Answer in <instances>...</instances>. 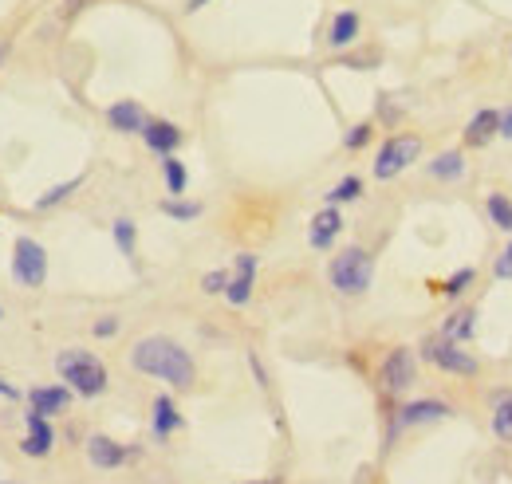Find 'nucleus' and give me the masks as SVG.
Wrapping results in <instances>:
<instances>
[{"label": "nucleus", "mask_w": 512, "mask_h": 484, "mask_svg": "<svg viewBox=\"0 0 512 484\" xmlns=\"http://www.w3.org/2000/svg\"><path fill=\"white\" fill-rule=\"evenodd\" d=\"M0 484H20V481H0Z\"/></svg>", "instance_id": "nucleus-38"}, {"label": "nucleus", "mask_w": 512, "mask_h": 484, "mask_svg": "<svg viewBox=\"0 0 512 484\" xmlns=\"http://www.w3.org/2000/svg\"><path fill=\"white\" fill-rule=\"evenodd\" d=\"M0 398H4V402H24V390H20L16 382H8V378L0 374Z\"/></svg>", "instance_id": "nucleus-33"}, {"label": "nucleus", "mask_w": 512, "mask_h": 484, "mask_svg": "<svg viewBox=\"0 0 512 484\" xmlns=\"http://www.w3.org/2000/svg\"><path fill=\"white\" fill-rule=\"evenodd\" d=\"M162 182H166V193H170V197H186V189H190V170H186V162H182L178 154H166V158H162Z\"/></svg>", "instance_id": "nucleus-22"}, {"label": "nucleus", "mask_w": 512, "mask_h": 484, "mask_svg": "<svg viewBox=\"0 0 512 484\" xmlns=\"http://www.w3.org/2000/svg\"><path fill=\"white\" fill-rule=\"evenodd\" d=\"M83 182H87V174H75V178H67V182L44 189V193L32 201V209H36V213H52V209H60L64 201H71V197L83 189Z\"/></svg>", "instance_id": "nucleus-20"}, {"label": "nucleus", "mask_w": 512, "mask_h": 484, "mask_svg": "<svg viewBox=\"0 0 512 484\" xmlns=\"http://www.w3.org/2000/svg\"><path fill=\"white\" fill-rule=\"evenodd\" d=\"M343 213H339V205H323L320 213L308 221V244L316 248V252H327L331 244L339 241V233H343Z\"/></svg>", "instance_id": "nucleus-14"}, {"label": "nucleus", "mask_w": 512, "mask_h": 484, "mask_svg": "<svg viewBox=\"0 0 512 484\" xmlns=\"http://www.w3.org/2000/svg\"><path fill=\"white\" fill-rule=\"evenodd\" d=\"M371 138H375V122L363 119L343 134V146H347V150H367V146H371Z\"/></svg>", "instance_id": "nucleus-29"}, {"label": "nucleus", "mask_w": 512, "mask_h": 484, "mask_svg": "<svg viewBox=\"0 0 512 484\" xmlns=\"http://www.w3.org/2000/svg\"><path fill=\"white\" fill-rule=\"evenodd\" d=\"M501 138H509V142H512V107H505V111H501Z\"/></svg>", "instance_id": "nucleus-34"}, {"label": "nucleus", "mask_w": 512, "mask_h": 484, "mask_svg": "<svg viewBox=\"0 0 512 484\" xmlns=\"http://www.w3.org/2000/svg\"><path fill=\"white\" fill-rule=\"evenodd\" d=\"M91 331H95V339H115V335L123 331V319H119V315H99V319L91 323Z\"/></svg>", "instance_id": "nucleus-31"}, {"label": "nucleus", "mask_w": 512, "mask_h": 484, "mask_svg": "<svg viewBox=\"0 0 512 484\" xmlns=\"http://www.w3.org/2000/svg\"><path fill=\"white\" fill-rule=\"evenodd\" d=\"M418 355H422L430 366L446 370V374H457V378H473V374L481 370L477 355H473V351H465L461 343L446 339L442 331H438V335H426V339H422V347H418Z\"/></svg>", "instance_id": "nucleus-5"}, {"label": "nucleus", "mask_w": 512, "mask_h": 484, "mask_svg": "<svg viewBox=\"0 0 512 484\" xmlns=\"http://www.w3.org/2000/svg\"><path fill=\"white\" fill-rule=\"evenodd\" d=\"M327 284L339 292V296H367L371 284H375V256L359 244L351 248H339L331 260H327Z\"/></svg>", "instance_id": "nucleus-3"}, {"label": "nucleus", "mask_w": 512, "mask_h": 484, "mask_svg": "<svg viewBox=\"0 0 512 484\" xmlns=\"http://www.w3.org/2000/svg\"><path fill=\"white\" fill-rule=\"evenodd\" d=\"M473 280H477V272H473V268H457L449 280H442V284H438V292H442V296H449V300H457V296H465V288H469Z\"/></svg>", "instance_id": "nucleus-28"}, {"label": "nucleus", "mask_w": 512, "mask_h": 484, "mask_svg": "<svg viewBox=\"0 0 512 484\" xmlns=\"http://www.w3.org/2000/svg\"><path fill=\"white\" fill-rule=\"evenodd\" d=\"M379 382L390 398H402L414 382H418V351L410 347H390L383 366H379Z\"/></svg>", "instance_id": "nucleus-7"}, {"label": "nucleus", "mask_w": 512, "mask_h": 484, "mask_svg": "<svg viewBox=\"0 0 512 484\" xmlns=\"http://www.w3.org/2000/svg\"><path fill=\"white\" fill-rule=\"evenodd\" d=\"M501 134V111L497 107H481L469 126H465V146H485V142H493Z\"/></svg>", "instance_id": "nucleus-18"}, {"label": "nucleus", "mask_w": 512, "mask_h": 484, "mask_svg": "<svg viewBox=\"0 0 512 484\" xmlns=\"http://www.w3.org/2000/svg\"><path fill=\"white\" fill-rule=\"evenodd\" d=\"M225 288H229V268H213V272L201 276V292L205 296H225Z\"/></svg>", "instance_id": "nucleus-30"}, {"label": "nucleus", "mask_w": 512, "mask_h": 484, "mask_svg": "<svg viewBox=\"0 0 512 484\" xmlns=\"http://www.w3.org/2000/svg\"><path fill=\"white\" fill-rule=\"evenodd\" d=\"M359 36H363V16H359L355 8H343V12L331 16V24H327V44H331L335 52L359 44Z\"/></svg>", "instance_id": "nucleus-17"}, {"label": "nucleus", "mask_w": 512, "mask_h": 484, "mask_svg": "<svg viewBox=\"0 0 512 484\" xmlns=\"http://www.w3.org/2000/svg\"><path fill=\"white\" fill-rule=\"evenodd\" d=\"M24 402H28V410L32 414H44V418H60L71 410V402H75V394L67 390L64 382H44V386H32V390H24Z\"/></svg>", "instance_id": "nucleus-12"}, {"label": "nucleus", "mask_w": 512, "mask_h": 484, "mask_svg": "<svg viewBox=\"0 0 512 484\" xmlns=\"http://www.w3.org/2000/svg\"><path fill=\"white\" fill-rule=\"evenodd\" d=\"M8 272H12V284H16V288H24V292L44 288V284H48V248L36 241V237L20 233V237L12 241Z\"/></svg>", "instance_id": "nucleus-4"}, {"label": "nucleus", "mask_w": 512, "mask_h": 484, "mask_svg": "<svg viewBox=\"0 0 512 484\" xmlns=\"http://www.w3.org/2000/svg\"><path fill=\"white\" fill-rule=\"evenodd\" d=\"M493 276H497V280H512V252H509V248L497 256V264H493Z\"/></svg>", "instance_id": "nucleus-32"}, {"label": "nucleus", "mask_w": 512, "mask_h": 484, "mask_svg": "<svg viewBox=\"0 0 512 484\" xmlns=\"http://www.w3.org/2000/svg\"><path fill=\"white\" fill-rule=\"evenodd\" d=\"M426 174H430L434 182H457V178L465 174V154H461V150L438 154L434 162H426Z\"/></svg>", "instance_id": "nucleus-21"}, {"label": "nucleus", "mask_w": 512, "mask_h": 484, "mask_svg": "<svg viewBox=\"0 0 512 484\" xmlns=\"http://www.w3.org/2000/svg\"><path fill=\"white\" fill-rule=\"evenodd\" d=\"M268 484H276V481H268Z\"/></svg>", "instance_id": "nucleus-41"}, {"label": "nucleus", "mask_w": 512, "mask_h": 484, "mask_svg": "<svg viewBox=\"0 0 512 484\" xmlns=\"http://www.w3.org/2000/svg\"><path fill=\"white\" fill-rule=\"evenodd\" d=\"M453 414V406L442 402V398H418V402H402L390 418V429H386V441H394L398 433L414 429V425H430V422H446Z\"/></svg>", "instance_id": "nucleus-8"}, {"label": "nucleus", "mask_w": 512, "mask_h": 484, "mask_svg": "<svg viewBox=\"0 0 512 484\" xmlns=\"http://www.w3.org/2000/svg\"><path fill=\"white\" fill-rule=\"evenodd\" d=\"M103 119H107V126H111L115 134H142V126L150 122V115L142 111L138 99H119V103H111V107L103 111Z\"/></svg>", "instance_id": "nucleus-16"}, {"label": "nucleus", "mask_w": 512, "mask_h": 484, "mask_svg": "<svg viewBox=\"0 0 512 484\" xmlns=\"http://www.w3.org/2000/svg\"><path fill=\"white\" fill-rule=\"evenodd\" d=\"M485 209H489V217H493V225H497V229L512 233V201H509V193L493 189V193H489V201H485Z\"/></svg>", "instance_id": "nucleus-26"}, {"label": "nucleus", "mask_w": 512, "mask_h": 484, "mask_svg": "<svg viewBox=\"0 0 512 484\" xmlns=\"http://www.w3.org/2000/svg\"><path fill=\"white\" fill-rule=\"evenodd\" d=\"M16 449H20L24 457H32V461L52 457V449H56V425H52V418L24 410V437L16 441Z\"/></svg>", "instance_id": "nucleus-10"}, {"label": "nucleus", "mask_w": 512, "mask_h": 484, "mask_svg": "<svg viewBox=\"0 0 512 484\" xmlns=\"http://www.w3.org/2000/svg\"><path fill=\"white\" fill-rule=\"evenodd\" d=\"M138 453H142L138 445H123V441H115V437H107V433H91V437H87V461H91L95 469H103V473L123 469Z\"/></svg>", "instance_id": "nucleus-9"}, {"label": "nucleus", "mask_w": 512, "mask_h": 484, "mask_svg": "<svg viewBox=\"0 0 512 484\" xmlns=\"http://www.w3.org/2000/svg\"><path fill=\"white\" fill-rule=\"evenodd\" d=\"M442 335L453 339V343H461V347H469V343H473V335H477V311H473V307H457L453 315H446Z\"/></svg>", "instance_id": "nucleus-19"}, {"label": "nucleus", "mask_w": 512, "mask_h": 484, "mask_svg": "<svg viewBox=\"0 0 512 484\" xmlns=\"http://www.w3.org/2000/svg\"><path fill=\"white\" fill-rule=\"evenodd\" d=\"M170 221H182V225H190V221H197L205 209H201V201H190V197H166L162 205H158Z\"/></svg>", "instance_id": "nucleus-25"}, {"label": "nucleus", "mask_w": 512, "mask_h": 484, "mask_svg": "<svg viewBox=\"0 0 512 484\" xmlns=\"http://www.w3.org/2000/svg\"><path fill=\"white\" fill-rule=\"evenodd\" d=\"M130 366L146 378H158L166 382L170 390H190L197 382V363L193 355L170 335H142L134 347H130Z\"/></svg>", "instance_id": "nucleus-1"}, {"label": "nucleus", "mask_w": 512, "mask_h": 484, "mask_svg": "<svg viewBox=\"0 0 512 484\" xmlns=\"http://www.w3.org/2000/svg\"><path fill=\"white\" fill-rule=\"evenodd\" d=\"M8 60V44H0V63Z\"/></svg>", "instance_id": "nucleus-37"}, {"label": "nucleus", "mask_w": 512, "mask_h": 484, "mask_svg": "<svg viewBox=\"0 0 512 484\" xmlns=\"http://www.w3.org/2000/svg\"><path fill=\"white\" fill-rule=\"evenodd\" d=\"M493 433H497L501 441H512V390L493 402Z\"/></svg>", "instance_id": "nucleus-27"}, {"label": "nucleus", "mask_w": 512, "mask_h": 484, "mask_svg": "<svg viewBox=\"0 0 512 484\" xmlns=\"http://www.w3.org/2000/svg\"><path fill=\"white\" fill-rule=\"evenodd\" d=\"M111 241H115V248H119L127 260H138V225H134L130 217H119V221L111 225Z\"/></svg>", "instance_id": "nucleus-24"}, {"label": "nucleus", "mask_w": 512, "mask_h": 484, "mask_svg": "<svg viewBox=\"0 0 512 484\" xmlns=\"http://www.w3.org/2000/svg\"><path fill=\"white\" fill-rule=\"evenodd\" d=\"M0 319H4V307H0Z\"/></svg>", "instance_id": "nucleus-39"}, {"label": "nucleus", "mask_w": 512, "mask_h": 484, "mask_svg": "<svg viewBox=\"0 0 512 484\" xmlns=\"http://www.w3.org/2000/svg\"><path fill=\"white\" fill-rule=\"evenodd\" d=\"M56 374H60V382H64L75 398H87V402L103 398L107 386H111L107 363H103L95 351H83V347H64V351H56Z\"/></svg>", "instance_id": "nucleus-2"}, {"label": "nucleus", "mask_w": 512, "mask_h": 484, "mask_svg": "<svg viewBox=\"0 0 512 484\" xmlns=\"http://www.w3.org/2000/svg\"><path fill=\"white\" fill-rule=\"evenodd\" d=\"M509 252H512V241H509Z\"/></svg>", "instance_id": "nucleus-40"}, {"label": "nucleus", "mask_w": 512, "mask_h": 484, "mask_svg": "<svg viewBox=\"0 0 512 484\" xmlns=\"http://www.w3.org/2000/svg\"><path fill=\"white\" fill-rule=\"evenodd\" d=\"M205 4H209V0H186V12H201Z\"/></svg>", "instance_id": "nucleus-36"}, {"label": "nucleus", "mask_w": 512, "mask_h": 484, "mask_svg": "<svg viewBox=\"0 0 512 484\" xmlns=\"http://www.w3.org/2000/svg\"><path fill=\"white\" fill-rule=\"evenodd\" d=\"M359 197H363V178L359 174H347V178H339V182L323 193V205H351Z\"/></svg>", "instance_id": "nucleus-23"}, {"label": "nucleus", "mask_w": 512, "mask_h": 484, "mask_svg": "<svg viewBox=\"0 0 512 484\" xmlns=\"http://www.w3.org/2000/svg\"><path fill=\"white\" fill-rule=\"evenodd\" d=\"M418 158H422V138L418 134H390L379 146V154H375V178L390 182V178L406 174Z\"/></svg>", "instance_id": "nucleus-6"}, {"label": "nucleus", "mask_w": 512, "mask_h": 484, "mask_svg": "<svg viewBox=\"0 0 512 484\" xmlns=\"http://www.w3.org/2000/svg\"><path fill=\"white\" fill-rule=\"evenodd\" d=\"M150 429H154V441H170L178 429H186V418L170 394H158L150 402Z\"/></svg>", "instance_id": "nucleus-15"}, {"label": "nucleus", "mask_w": 512, "mask_h": 484, "mask_svg": "<svg viewBox=\"0 0 512 484\" xmlns=\"http://www.w3.org/2000/svg\"><path fill=\"white\" fill-rule=\"evenodd\" d=\"M256 272H260L256 252H237V256H233V272H229V288H225L229 307H245V303L253 300Z\"/></svg>", "instance_id": "nucleus-11"}, {"label": "nucleus", "mask_w": 512, "mask_h": 484, "mask_svg": "<svg viewBox=\"0 0 512 484\" xmlns=\"http://www.w3.org/2000/svg\"><path fill=\"white\" fill-rule=\"evenodd\" d=\"M249 363H253L256 382H260V386H268V374H264V366H260V359H256V355H249Z\"/></svg>", "instance_id": "nucleus-35"}, {"label": "nucleus", "mask_w": 512, "mask_h": 484, "mask_svg": "<svg viewBox=\"0 0 512 484\" xmlns=\"http://www.w3.org/2000/svg\"><path fill=\"white\" fill-rule=\"evenodd\" d=\"M142 142H146V150L150 154H158V158H166V154H178L182 150V142H186V134H182V126L170 119H150L142 126V134H138Z\"/></svg>", "instance_id": "nucleus-13"}]
</instances>
